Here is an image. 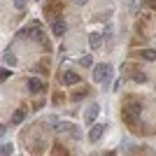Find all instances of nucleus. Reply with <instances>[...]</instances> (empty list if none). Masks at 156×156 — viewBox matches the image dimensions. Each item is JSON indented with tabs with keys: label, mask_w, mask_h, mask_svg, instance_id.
Here are the masks:
<instances>
[{
	"label": "nucleus",
	"mask_w": 156,
	"mask_h": 156,
	"mask_svg": "<svg viewBox=\"0 0 156 156\" xmlns=\"http://www.w3.org/2000/svg\"><path fill=\"white\" fill-rule=\"evenodd\" d=\"M140 112H142V105L137 103L135 98H128V103L124 105V110H121V117L128 126H135L140 121Z\"/></svg>",
	"instance_id": "nucleus-1"
},
{
	"label": "nucleus",
	"mask_w": 156,
	"mask_h": 156,
	"mask_svg": "<svg viewBox=\"0 0 156 156\" xmlns=\"http://www.w3.org/2000/svg\"><path fill=\"white\" fill-rule=\"evenodd\" d=\"M107 79H112V65L98 63L93 68V82H107Z\"/></svg>",
	"instance_id": "nucleus-2"
},
{
	"label": "nucleus",
	"mask_w": 156,
	"mask_h": 156,
	"mask_svg": "<svg viewBox=\"0 0 156 156\" xmlns=\"http://www.w3.org/2000/svg\"><path fill=\"white\" fill-rule=\"evenodd\" d=\"M54 130H56L58 135H72V137H79V128H77V126H72L70 121H56V124H54Z\"/></svg>",
	"instance_id": "nucleus-3"
},
{
	"label": "nucleus",
	"mask_w": 156,
	"mask_h": 156,
	"mask_svg": "<svg viewBox=\"0 0 156 156\" xmlns=\"http://www.w3.org/2000/svg\"><path fill=\"white\" fill-rule=\"evenodd\" d=\"M61 82H63L65 86H75V84H79V75L75 70H65L63 75H61Z\"/></svg>",
	"instance_id": "nucleus-4"
},
{
	"label": "nucleus",
	"mask_w": 156,
	"mask_h": 156,
	"mask_svg": "<svg viewBox=\"0 0 156 156\" xmlns=\"http://www.w3.org/2000/svg\"><path fill=\"white\" fill-rule=\"evenodd\" d=\"M105 133V126L103 124H91V130H89V142H98Z\"/></svg>",
	"instance_id": "nucleus-5"
},
{
	"label": "nucleus",
	"mask_w": 156,
	"mask_h": 156,
	"mask_svg": "<svg viewBox=\"0 0 156 156\" xmlns=\"http://www.w3.org/2000/svg\"><path fill=\"white\" fill-rule=\"evenodd\" d=\"M98 112H100L98 103H91V105H89V107L84 110V121H86V124H93V119L98 117Z\"/></svg>",
	"instance_id": "nucleus-6"
},
{
	"label": "nucleus",
	"mask_w": 156,
	"mask_h": 156,
	"mask_svg": "<svg viewBox=\"0 0 156 156\" xmlns=\"http://www.w3.org/2000/svg\"><path fill=\"white\" fill-rule=\"evenodd\" d=\"M28 91L30 93H42L44 91V82H42L40 77H30L28 79Z\"/></svg>",
	"instance_id": "nucleus-7"
},
{
	"label": "nucleus",
	"mask_w": 156,
	"mask_h": 156,
	"mask_svg": "<svg viewBox=\"0 0 156 156\" xmlns=\"http://www.w3.org/2000/svg\"><path fill=\"white\" fill-rule=\"evenodd\" d=\"M68 30V26H65V21L63 19H51V33L58 37V35H63V33Z\"/></svg>",
	"instance_id": "nucleus-8"
},
{
	"label": "nucleus",
	"mask_w": 156,
	"mask_h": 156,
	"mask_svg": "<svg viewBox=\"0 0 156 156\" xmlns=\"http://www.w3.org/2000/svg\"><path fill=\"white\" fill-rule=\"evenodd\" d=\"M100 44H103V35H100V33H91V35H89V47H91V49H98Z\"/></svg>",
	"instance_id": "nucleus-9"
},
{
	"label": "nucleus",
	"mask_w": 156,
	"mask_h": 156,
	"mask_svg": "<svg viewBox=\"0 0 156 156\" xmlns=\"http://www.w3.org/2000/svg\"><path fill=\"white\" fill-rule=\"evenodd\" d=\"M2 63H5L7 68H16V65H19V58H16L12 51H7L5 56H2Z\"/></svg>",
	"instance_id": "nucleus-10"
},
{
	"label": "nucleus",
	"mask_w": 156,
	"mask_h": 156,
	"mask_svg": "<svg viewBox=\"0 0 156 156\" xmlns=\"http://www.w3.org/2000/svg\"><path fill=\"white\" fill-rule=\"evenodd\" d=\"M26 107H19V110H16V112H14V114H12V124H16V126H19L21 124V121H23V119H26Z\"/></svg>",
	"instance_id": "nucleus-11"
},
{
	"label": "nucleus",
	"mask_w": 156,
	"mask_h": 156,
	"mask_svg": "<svg viewBox=\"0 0 156 156\" xmlns=\"http://www.w3.org/2000/svg\"><path fill=\"white\" fill-rule=\"evenodd\" d=\"M61 9H63V5H61V2H56V0H51V2L47 5V14H49L51 19H54V14H58Z\"/></svg>",
	"instance_id": "nucleus-12"
},
{
	"label": "nucleus",
	"mask_w": 156,
	"mask_h": 156,
	"mask_svg": "<svg viewBox=\"0 0 156 156\" xmlns=\"http://www.w3.org/2000/svg\"><path fill=\"white\" fill-rule=\"evenodd\" d=\"M135 56H140V58H144V61H156V49H142V51H137Z\"/></svg>",
	"instance_id": "nucleus-13"
},
{
	"label": "nucleus",
	"mask_w": 156,
	"mask_h": 156,
	"mask_svg": "<svg viewBox=\"0 0 156 156\" xmlns=\"http://www.w3.org/2000/svg\"><path fill=\"white\" fill-rule=\"evenodd\" d=\"M130 79H133V82H137V84H144V82H147V75H144V72H140V70H130Z\"/></svg>",
	"instance_id": "nucleus-14"
},
{
	"label": "nucleus",
	"mask_w": 156,
	"mask_h": 156,
	"mask_svg": "<svg viewBox=\"0 0 156 156\" xmlns=\"http://www.w3.org/2000/svg\"><path fill=\"white\" fill-rule=\"evenodd\" d=\"M89 96V89L86 86H82V89H77V91H72V100H82V98Z\"/></svg>",
	"instance_id": "nucleus-15"
},
{
	"label": "nucleus",
	"mask_w": 156,
	"mask_h": 156,
	"mask_svg": "<svg viewBox=\"0 0 156 156\" xmlns=\"http://www.w3.org/2000/svg\"><path fill=\"white\" fill-rule=\"evenodd\" d=\"M79 65H84V68H91V65H93V58H91V56H82V58H79Z\"/></svg>",
	"instance_id": "nucleus-16"
},
{
	"label": "nucleus",
	"mask_w": 156,
	"mask_h": 156,
	"mask_svg": "<svg viewBox=\"0 0 156 156\" xmlns=\"http://www.w3.org/2000/svg\"><path fill=\"white\" fill-rule=\"evenodd\" d=\"M0 154H12V144H2V147H0Z\"/></svg>",
	"instance_id": "nucleus-17"
},
{
	"label": "nucleus",
	"mask_w": 156,
	"mask_h": 156,
	"mask_svg": "<svg viewBox=\"0 0 156 156\" xmlns=\"http://www.w3.org/2000/svg\"><path fill=\"white\" fill-rule=\"evenodd\" d=\"M9 77V70H7V68H2V70H0V79H7Z\"/></svg>",
	"instance_id": "nucleus-18"
},
{
	"label": "nucleus",
	"mask_w": 156,
	"mask_h": 156,
	"mask_svg": "<svg viewBox=\"0 0 156 156\" xmlns=\"http://www.w3.org/2000/svg\"><path fill=\"white\" fill-rule=\"evenodd\" d=\"M54 103H63V96H61V93H54Z\"/></svg>",
	"instance_id": "nucleus-19"
},
{
	"label": "nucleus",
	"mask_w": 156,
	"mask_h": 156,
	"mask_svg": "<svg viewBox=\"0 0 156 156\" xmlns=\"http://www.w3.org/2000/svg\"><path fill=\"white\" fill-rule=\"evenodd\" d=\"M147 7H151V9L156 12V0H147Z\"/></svg>",
	"instance_id": "nucleus-20"
},
{
	"label": "nucleus",
	"mask_w": 156,
	"mask_h": 156,
	"mask_svg": "<svg viewBox=\"0 0 156 156\" xmlns=\"http://www.w3.org/2000/svg\"><path fill=\"white\" fill-rule=\"evenodd\" d=\"M14 5L16 7H26V0H14Z\"/></svg>",
	"instance_id": "nucleus-21"
},
{
	"label": "nucleus",
	"mask_w": 156,
	"mask_h": 156,
	"mask_svg": "<svg viewBox=\"0 0 156 156\" xmlns=\"http://www.w3.org/2000/svg\"><path fill=\"white\" fill-rule=\"evenodd\" d=\"M89 0H75V5H86Z\"/></svg>",
	"instance_id": "nucleus-22"
}]
</instances>
